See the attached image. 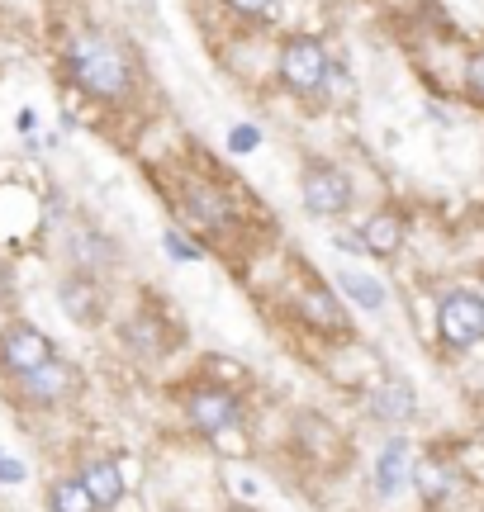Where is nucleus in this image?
I'll return each instance as SVG.
<instances>
[{
  "label": "nucleus",
  "mask_w": 484,
  "mask_h": 512,
  "mask_svg": "<svg viewBox=\"0 0 484 512\" xmlns=\"http://www.w3.org/2000/svg\"><path fill=\"white\" fill-rule=\"evenodd\" d=\"M67 76H72L76 91L100 100V105H124L138 86L129 48L100 29H86L67 43Z\"/></svg>",
  "instance_id": "obj_1"
},
{
  "label": "nucleus",
  "mask_w": 484,
  "mask_h": 512,
  "mask_svg": "<svg viewBox=\"0 0 484 512\" xmlns=\"http://www.w3.org/2000/svg\"><path fill=\"white\" fill-rule=\"evenodd\" d=\"M328 72H333V57H328V48H323L314 34H295L280 48L276 76H280V86L290 95H299V100H309V95L323 91V86H328Z\"/></svg>",
  "instance_id": "obj_2"
},
{
  "label": "nucleus",
  "mask_w": 484,
  "mask_h": 512,
  "mask_svg": "<svg viewBox=\"0 0 484 512\" xmlns=\"http://www.w3.org/2000/svg\"><path fill=\"white\" fill-rule=\"evenodd\" d=\"M299 200L314 219H342L356 204L352 171H342L337 162H309L299 171Z\"/></svg>",
  "instance_id": "obj_3"
},
{
  "label": "nucleus",
  "mask_w": 484,
  "mask_h": 512,
  "mask_svg": "<svg viewBox=\"0 0 484 512\" xmlns=\"http://www.w3.org/2000/svg\"><path fill=\"white\" fill-rule=\"evenodd\" d=\"M181 408H186V422L195 437H224V432L242 427V399L228 384H195L181 399Z\"/></svg>",
  "instance_id": "obj_4"
},
{
  "label": "nucleus",
  "mask_w": 484,
  "mask_h": 512,
  "mask_svg": "<svg viewBox=\"0 0 484 512\" xmlns=\"http://www.w3.org/2000/svg\"><path fill=\"white\" fill-rule=\"evenodd\" d=\"M76 389H81V370L72 361L53 356V361H43L38 370L10 380V399H19L24 408H62L67 399H76Z\"/></svg>",
  "instance_id": "obj_5"
},
{
  "label": "nucleus",
  "mask_w": 484,
  "mask_h": 512,
  "mask_svg": "<svg viewBox=\"0 0 484 512\" xmlns=\"http://www.w3.org/2000/svg\"><path fill=\"white\" fill-rule=\"evenodd\" d=\"M437 337L442 347L466 351L484 342V294L475 290H447L437 304Z\"/></svg>",
  "instance_id": "obj_6"
},
{
  "label": "nucleus",
  "mask_w": 484,
  "mask_h": 512,
  "mask_svg": "<svg viewBox=\"0 0 484 512\" xmlns=\"http://www.w3.org/2000/svg\"><path fill=\"white\" fill-rule=\"evenodd\" d=\"M53 356H57V347L48 342V332H38L24 318H15L10 328L0 332V375L5 380H19V375L38 370L43 361H53Z\"/></svg>",
  "instance_id": "obj_7"
},
{
  "label": "nucleus",
  "mask_w": 484,
  "mask_h": 512,
  "mask_svg": "<svg viewBox=\"0 0 484 512\" xmlns=\"http://www.w3.org/2000/svg\"><path fill=\"white\" fill-rule=\"evenodd\" d=\"M57 304L62 313L81 323V328H95L100 318H105V294H100V280L91 271H72L57 280Z\"/></svg>",
  "instance_id": "obj_8"
},
{
  "label": "nucleus",
  "mask_w": 484,
  "mask_h": 512,
  "mask_svg": "<svg viewBox=\"0 0 484 512\" xmlns=\"http://www.w3.org/2000/svg\"><path fill=\"white\" fill-rule=\"evenodd\" d=\"M181 209H186V219L200 223V228H228V223L238 219L233 195L214 181H186V190H181Z\"/></svg>",
  "instance_id": "obj_9"
},
{
  "label": "nucleus",
  "mask_w": 484,
  "mask_h": 512,
  "mask_svg": "<svg viewBox=\"0 0 484 512\" xmlns=\"http://www.w3.org/2000/svg\"><path fill=\"white\" fill-rule=\"evenodd\" d=\"M295 318L309 323L314 332H323V337H347V313H342V304H337V294L328 285H304L295 294Z\"/></svg>",
  "instance_id": "obj_10"
},
{
  "label": "nucleus",
  "mask_w": 484,
  "mask_h": 512,
  "mask_svg": "<svg viewBox=\"0 0 484 512\" xmlns=\"http://www.w3.org/2000/svg\"><path fill=\"white\" fill-rule=\"evenodd\" d=\"M366 408H371L375 422H390V427H399V422H409L413 413H418V394H413L409 380L385 375V380H375L371 389H366Z\"/></svg>",
  "instance_id": "obj_11"
},
{
  "label": "nucleus",
  "mask_w": 484,
  "mask_h": 512,
  "mask_svg": "<svg viewBox=\"0 0 484 512\" xmlns=\"http://www.w3.org/2000/svg\"><path fill=\"white\" fill-rule=\"evenodd\" d=\"M413 494L423 498L428 508H442V503H451V494H456V470H451L447 460L437 456H423L413 460Z\"/></svg>",
  "instance_id": "obj_12"
},
{
  "label": "nucleus",
  "mask_w": 484,
  "mask_h": 512,
  "mask_svg": "<svg viewBox=\"0 0 484 512\" xmlns=\"http://www.w3.org/2000/svg\"><path fill=\"white\" fill-rule=\"evenodd\" d=\"M76 475L86 479V489L95 494V503H100V512H110V508H119L124 503V470L114 465V460H105V456H91V460H81V470Z\"/></svg>",
  "instance_id": "obj_13"
},
{
  "label": "nucleus",
  "mask_w": 484,
  "mask_h": 512,
  "mask_svg": "<svg viewBox=\"0 0 484 512\" xmlns=\"http://www.w3.org/2000/svg\"><path fill=\"white\" fill-rule=\"evenodd\" d=\"M413 479V451L404 437H390L385 441V451H380V460H375V489H380V498H394L404 484Z\"/></svg>",
  "instance_id": "obj_14"
},
{
  "label": "nucleus",
  "mask_w": 484,
  "mask_h": 512,
  "mask_svg": "<svg viewBox=\"0 0 484 512\" xmlns=\"http://www.w3.org/2000/svg\"><path fill=\"white\" fill-rule=\"evenodd\" d=\"M404 238H409V223H404V214H394V209H375L371 219H366V228H361L366 256H380V261L399 252Z\"/></svg>",
  "instance_id": "obj_15"
},
{
  "label": "nucleus",
  "mask_w": 484,
  "mask_h": 512,
  "mask_svg": "<svg viewBox=\"0 0 484 512\" xmlns=\"http://www.w3.org/2000/svg\"><path fill=\"white\" fill-rule=\"evenodd\" d=\"M124 347L133 351V356H162L167 351V323H162V313H152V309H138L124 323Z\"/></svg>",
  "instance_id": "obj_16"
},
{
  "label": "nucleus",
  "mask_w": 484,
  "mask_h": 512,
  "mask_svg": "<svg viewBox=\"0 0 484 512\" xmlns=\"http://www.w3.org/2000/svg\"><path fill=\"white\" fill-rule=\"evenodd\" d=\"M48 512H100V503L81 475H62L48 484Z\"/></svg>",
  "instance_id": "obj_17"
},
{
  "label": "nucleus",
  "mask_w": 484,
  "mask_h": 512,
  "mask_svg": "<svg viewBox=\"0 0 484 512\" xmlns=\"http://www.w3.org/2000/svg\"><path fill=\"white\" fill-rule=\"evenodd\" d=\"M337 285L352 294V299H356V304H361L366 313H380L385 304H390V290H385V280H375V275H366V271H352V266H347V271H337Z\"/></svg>",
  "instance_id": "obj_18"
},
{
  "label": "nucleus",
  "mask_w": 484,
  "mask_h": 512,
  "mask_svg": "<svg viewBox=\"0 0 484 512\" xmlns=\"http://www.w3.org/2000/svg\"><path fill=\"white\" fill-rule=\"evenodd\" d=\"M72 256H76V271H100V266H110L114 261V247L110 238H100V233H81V238L72 242Z\"/></svg>",
  "instance_id": "obj_19"
},
{
  "label": "nucleus",
  "mask_w": 484,
  "mask_h": 512,
  "mask_svg": "<svg viewBox=\"0 0 484 512\" xmlns=\"http://www.w3.org/2000/svg\"><path fill=\"white\" fill-rule=\"evenodd\" d=\"M461 86H466V100L475 110H484V48L466 57V76H461Z\"/></svg>",
  "instance_id": "obj_20"
},
{
  "label": "nucleus",
  "mask_w": 484,
  "mask_h": 512,
  "mask_svg": "<svg viewBox=\"0 0 484 512\" xmlns=\"http://www.w3.org/2000/svg\"><path fill=\"white\" fill-rule=\"evenodd\" d=\"M224 5L238 19H271V10H276V0H224Z\"/></svg>",
  "instance_id": "obj_21"
},
{
  "label": "nucleus",
  "mask_w": 484,
  "mask_h": 512,
  "mask_svg": "<svg viewBox=\"0 0 484 512\" xmlns=\"http://www.w3.org/2000/svg\"><path fill=\"white\" fill-rule=\"evenodd\" d=\"M167 252L176 256V261H200V256H205L200 247H195V242H181L176 233H167Z\"/></svg>",
  "instance_id": "obj_22"
},
{
  "label": "nucleus",
  "mask_w": 484,
  "mask_h": 512,
  "mask_svg": "<svg viewBox=\"0 0 484 512\" xmlns=\"http://www.w3.org/2000/svg\"><path fill=\"white\" fill-rule=\"evenodd\" d=\"M0 479H5V484H19V479H24V465L10 456H0Z\"/></svg>",
  "instance_id": "obj_23"
},
{
  "label": "nucleus",
  "mask_w": 484,
  "mask_h": 512,
  "mask_svg": "<svg viewBox=\"0 0 484 512\" xmlns=\"http://www.w3.org/2000/svg\"><path fill=\"white\" fill-rule=\"evenodd\" d=\"M247 147H257V133H252V128H238V133H233V152H247Z\"/></svg>",
  "instance_id": "obj_24"
}]
</instances>
